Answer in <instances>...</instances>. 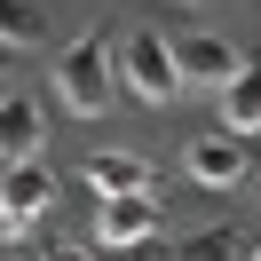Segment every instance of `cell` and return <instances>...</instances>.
Wrapping results in <instances>:
<instances>
[{"instance_id":"1","label":"cell","mask_w":261,"mask_h":261,"mask_svg":"<svg viewBox=\"0 0 261 261\" xmlns=\"http://www.w3.org/2000/svg\"><path fill=\"white\" fill-rule=\"evenodd\" d=\"M56 103L71 119H103L111 111V32H80L64 56H56Z\"/></svg>"},{"instance_id":"2","label":"cell","mask_w":261,"mask_h":261,"mask_svg":"<svg viewBox=\"0 0 261 261\" xmlns=\"http://www.w3.org/2000/svg\"><path fill=\"white\" fill-rule=\"evenodd\" d=\"M119 80H127L143 103H174V95H182V56H174V40L127 32V48H119Z\"/></svg>"},{"instance_id":"3","label":"cell","mask_w":261,"mask_h":261,"mask_svg":"<svg viewBox=\"0 0 261 261\" xmlns=\"http://www.w3.org/2000/svg\"><path fill=\"white\" fill-rule=\"evenodd\" d=\"M56 206V174L48 166H8V198H0V229H8V238H32V222L40 214Z\"/></svg>"},{"instance_id":"4","label":"cell","mask_w":261,"mask_h":261,"mask_svg":"<svg viewBox=\"0 0 261 261\" xmlns=\"http://www.w3.org/2000/svg\"><path fill=\"white\" fill-rule=\"evenodd\" d=\"M182 174H190L198 190H238L245 182V135H198V143L182 150Z\"/></svg>"},{"instance_id":"5","label":"cell","mask_w":261,"mask_h":261,"mask_svg":"<svg viewBox=\"0 0 261 261\" xmlns=\"http://www.w3.org/2000/svg\"><path fill=\"white\" fill-rule=\"evenodd\" d=\"M150 229H159V198H150V190H135V198H103V214H95V238L119 245V253L150 245Z\"/></svg>"},{"instance_id":"6","label":"cell","mask_w":261,"mask_h":261,"mask_svg":"<svg viewBox=\"0 0 261 261\" xmlns=\"http://www.w3.org/2000/svg\"><path fill=\"white\" fill-rule=\"evenodd\" d=\"M174 56H182V87H214V95H222L229 80H238V48H229V40H214V32H190V40H174Z\"/></svg>"},{"instance_id":"7","label":"cell","mask_w":261,"mask_h":261,"mask_svg":"<svg viewBox=\"0 0 261 261\" xmlns=\"http://www.w3.org/2000/svg\"><path fill=\"white\" fill-rule=\"evenodd\" d=\"M80 174L95 182V198H135V190H150V166L135 159V150H95Z\"/></svg>"},{"instance_id":"8","label":"cell","mask_w":261,"mask_h":261,"mask_svg":"<svg viewBox=\"0 0 261 261\" xmlns=\"http://www.w3.org/2000/svg\"><path fill=\"white\" fill-rule=\"evenodd\" d=\"M40 135H48V127H40V103H32V95H8V119H0V159H8V166H32V159H40Z\"/></svg>"},{"instance_id":"9","label":"cell","mask_w":261,"mask_h":261,"mask_svg":"<svg viewBox=\"0 0 261 261\" xmlns=\"http://www.w3.org/2000/svg\"><path fill=\"white\" fill-rule=\"evenodd\" d=\"M222 119H229V135H253L261 127V64H245L238 80L222 87Z\"/></svg>"},{"instance_id":"10","label":"cell","mask_w":261,"mask_h":261,"mask_svg":"<svg viewBox=\"0 0 261 261\" xmlns=\"http://www.w3.org/2000/svg\"><path fill=\"white\" fill-rule=\"evenodd\" d=\"M166 261H253V253L238 245V222H214V229H198V238H182Z\"/></svg>"},{"instance_id":"11","label":"cell","mask_w":261,"mask_h":261,"mask_svg":"<svg viewBox=\"0 0 261 261\" xmlns=\"http://www.w3.org/2000/svg\"><path fill=\"white\" fill-rule=\"evenodd\" d=\"M0 40H8V56H24V48H32V8H24V0H8V16H0Z\"/></svg>"},{"instance_id":"12","label":"cell","mask_w":261,"mask_h":261,"mask_svg":"<svg viewBox=\"0 0 261 261\" xmlns=\"http://www.w3.org/2000/svg\"><path fill=\"white\" fill-rule=\"evenodd\" d=\"M40 261H103V245H87V238H71V245H48Z\"/></svg>"},{"instance_id":"13","label":"cell","mask_w":261,"mask_h":261,"mask_svg":"<svg viewBox=\"0 0 261 261\" xmlns=\"http://www.w3.org/2000/svg\"><path fill=\"white\" fill-rule=\"evenodd\" d=\"M8 261H32V253H24V238H8Z\"/></svg>"},{"instance_id":"14","label":"cell","mask_w":261,"mask_h":261,"mask_svg":"<svg viewBox=\"0 0 261 261\" xmlns=\"http://www.w3.org/2000/svg\"><path fill=\"white\" fill-rule=\"evenodd\" d=\"M182 8H206V0H182Z\"/></svg>"},{"instance_id":"15","label":"cell","mask_w":261,"mask_h":261,"mask_svg":"<svg viewBox=\"0 0 261 261\" xmlns=\"http://www.w3.org/2000/svg\"><path fill=\"white\" fill-rule=\"evenodd\" d=\"M253 261H261V245H253Z\"/></svg>"}]
</instances>
